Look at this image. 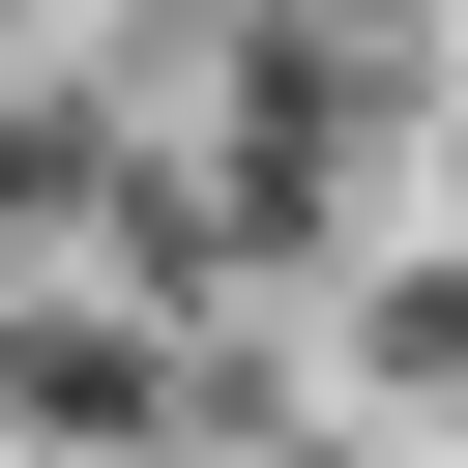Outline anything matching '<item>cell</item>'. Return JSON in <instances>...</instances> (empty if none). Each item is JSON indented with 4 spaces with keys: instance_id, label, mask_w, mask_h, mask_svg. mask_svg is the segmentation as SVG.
Returning <instances> with one entry per match:
<instances>
[{
    "instance_id": "cell-1",
    "label": "cell",
    "mask_w": 468,
    "mask_h": 468,
    "mask_svg": "<svg viewBox=\"0 0 468 468\" xmlns=\"http://www.w3.org/2000/svg\"><path fill=\"white\" fill-rule=\"evenodd\" d=\"M351 351H380L410 410H468V263H439V234H410V263H351Z\"/></svg>"
}]
</instances>
